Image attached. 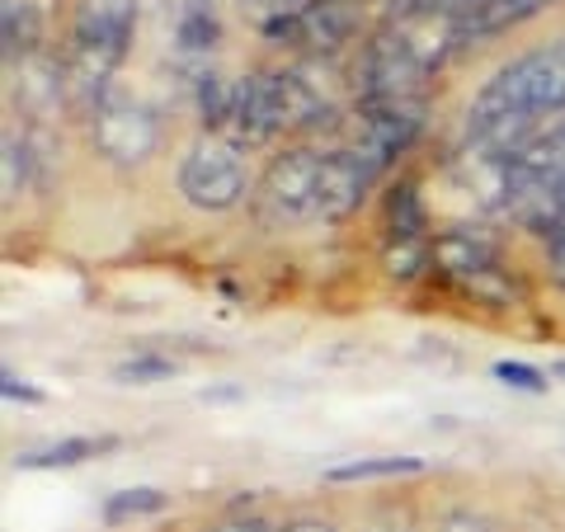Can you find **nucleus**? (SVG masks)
I'll return each mask as SVG.
<instances>
[{
    "label": "nucleus",
    "instance_id": "19",
    "mask_svg": "<svg viewBox=\"0 0 565 532\" xmlns=\"http://www.w3.org/2000/svg\"><path fill=\"white\" fill-rule=\"evenodd\" d=\"M255 14H259V24H269V20H282V14H292V10H302L307 0H245Z\"/></svg>",
    "mask_w": 565,
    "mask_h": 532
},
{
    "label": "nucleus",
    "instance_id": "14",
    "mask_svg": "<svg viewBox=\"0 0 565 532\" xmlns=\"http://www.w3.org/2000/svg\"><path fill=\"white\" fill-rule=\"evenodd\" d=\"M170 500L161 490H122V494H114L109 504H104V519L109 523H122V519H137V513H161Z\"/></svg>",
    "mask_w": 565,
    "mask_h": 532
},
{
    "label": "nucleus",
    "instance_id": "1",
    "mask_svg": "<svg viewBox=\"0 0 565 532\" xmlns=\"http://www.w3.org/2000/svg\"><path fill=\"white\" fill-rule=\"evenodd\" d=\"M565 114V39L504 62L467 104V141L500 161Z\"/></svg>",
    "mask_w": 565,
    "mask_h": 532
},
{
    "label": "nucleus",
    "instance_id": "20",
    "mask_svg": "<svg viewBox=\"0 0 565 532\" xmlns=\"http://www.w3.org/2000/svg\"><path fill=\"white\" fill-rule=\"evenodd\" d=\"M546 259H552V278L561 283V292H565V226H556V232L546 236Z\"/></svg>",
    "mask_w": 565,
    "mask_h": 532
},
{
    "label": "nucleus",
    "instance_id": "9",
    "mask_svg": "<svg viewBox=\"0 0 565 532\" xmlns=\"http://www.w3.org/2000/svg\"><path fill=\"white\" fill-rule=\"evenodd\" d=\"M217 47V10L212 0H180L174 6V57L193 71V85L207 81V57Z\"/></svg>",
    "mask_w": 565,
    "mask_h": 532
},
{
    "label": "nucleus",
    "instance_id": "12",
    "mask_svg": "<svg viewBox=\"0 0 565 532\" xmlns=\"http://www.w3.org/2000/svg\"><path fill=\"white\" fill-rule=\"evenodd\" d=\"M39 43H43V14L29 0H6V62L39 57Z\"/></svg>",
    "mask_w": 565,
    "mask_h": 532
},
{
    "label": "nucleus",
    "instance_id": "3",
    "mask_svg": "<svg viewBox=\"0 0 565 532\" xmlns=\"http://www.w3.org/2000/svg\"><path fill=\"white\" fill-rule=\"evenodd\" d=\"M141 0H76L62 47V85L76 109L90 114L114 91V71L132 47Z\"/></svg>",
    "mask_w": 565,
    "mask_h": 532
},
{
    "label": "nucleus",
    "instance_id": "13",
    "mask_svg": "<svg viewBox=\"0 0 565 532\" xmlns=\"http://www.w3.org/2000/svg\"><path fill=\"white\" fill-rule=\"evenodd\" d=\"M424 471L419 457H359V462H340L326 471V481H382V476H415Z\"/></svg>",
    "mask_w": 565,
    "mask_h": 532
},
{
    "label": "nucleus",
    "instance_id": "22",
    "mask_svg": "<svg viewBox=\"0 0 565 532\" xmlns=\"http://www.w3.org/2000/svg\"><path fill=\"white\" fill-rule=\"evenodd\" d=\"M278 532H334V528L321 523V519H292V523H282Z\"/></svg>",
    "mask_w": 565,
    "mask_h": 532
},
{
    "label": "nucleus",
    "instance_id": "6",
    "mask_svg": "<svg viewBox=\"0 0 565 532\" xmlns=\"http://www.w3.org/2000/svg\"><path fill=\"white\" fill-rule=\"evenodd\" d=\"M90 137L99 156H109L114 166H141L161 141V118H156L151 104L109 91L90 109Z\"/></svg>",
    "mask_w": 565,
    "mask_h": 532
},
{
    "label": "nucleus",
    "instance_id": "18",
    "mask_svg": "<svg viewBox=\"0 0 565 532\" xmlns=\"http://www.w3.org/2000/svg\"><path fill=\"white\" fill-rule=\"evenodd\" d=\"M438 532H500V528H494L490 519H481V513H471V509H457L438 523Z\"/></svg>",
    "mask_w": 565,
    "mask_h": 532
},
{
    "label": "nucleus",
    "instance_id": "2",
    "mask_svg": "<svg viewBox=\"0 0 565 532\" xmlns=\"http://www.w3.org/2000/svg\"><path fill=\"white\" fill-rule=\"evenodd\" d=\"M377 174L382 170L359 147H344V151L292 147L264 166L255 203L278 226L340 222L363 203V193L377 184Z\"/></svg>",
    "mask_w": 565,
    "mask_h": 532
},
{
    "label": "nucleus",
    "instance_id": "10",
    "mask_svg": "<svg viewBox=\"0 0 565 532\" xmlns=\"http://www.w3.org/2000/svg\"><path fill=\"white\" fill-rule=\"evenodd\" d=\"M556 0H471V6L457 14V39L476 43V39H494L504 29H519L523 20H533Z\"/></svg>",
    "mask_w": 565,
    "mask_h": 532
},
{
    "label": "nucleus",
    "instance_id": "17",
    "mask_svg": "<svg viewBox=\"0 0 565 532\" xmlns=\"http://www.w3.org/2000/svg\"><path fill=\"white\" fill-rule=\"evenodd\" d=\"M174 372V363H166V359H132V363H122L114 377H122V382H147V377H170Z\"/></svg>",
    "mask_w": 565,
    "mask_h": 532
},
{
    "label": "nucleus",
    "instance_id": "11",
    "mask_svg": "<svg viewBox=\"0 0 565 532\" xmlns=\"http://www.w3.org/2000/svg\"><path fill=\"white\" fill-rule=\"evenodd\" d=\"M118 448V438L109 434H81V438H62V443H47V448H33V453H20L14 462L29 467V471H47V467H76L85 462V457H99V453H109Z\"/></svg>",
    "mask_w": 565,
    "mask_h": 532
},
{
    "label": "nucleus",
    "instance_id": "8",
    "mask_svg": "<svg viewBox=\"0 0 565 532\" xmlns=\"http://www.w3.org/2000/svg\"><path fill=\"white\" fill-rule=\"evenodd\" d=\"M274 43L282 47H302V52H334L340 43H349L353 33V14L344 0H307L302 10L282 14V20L264 24Z\"/></svg>",
    "mask_w": 565,
    "mask_h": 532
},
{
    "label": "nucleus",
    "instance_id": "21",
    "mask_svg": "<svg viewBox=\"0 0 565 532\" xmlns=\"http://www.w3.org/2000/svg\"><path fill=\"white\" fill-rule=\"evenodd\" d=\"M217 532H278V528H264L259 519H226Z\"/></svg>",
    "mask_w": 565,
    "mask_h": 532
},
{
    "label": "nucleus",
    "instance_id": "15",
    "mask_svg": "<svg viewBox=\"0 0 565 532\" xmlns=\"http://www.w3.org/2000/svg\"><path fill=\"white\" fill-rule=\"evenodd\" d=\"M29 166H33V156H29V147L14 132H6V203H14L20 199V189H24V174H29Z\"/></svg>",
    "mask_w": 565,
    "mask_h": 532
},
{
    "label": "nucleus",
    "instance_id": "24",
    "mask_svg": "<svg viewBox=\"0 0 565 532\" xmlns=\"http://www.w3.org/2000/svg\"><path fill=\"white\" fill-rule=\"evenodd\" d=\"M552 372H556V377L565 382V359H561V363H552Z\"/></svg>",
    "mask_w": 565,
    "mask_h": 532
},
{
    "label": "nucleus",
    "instance_id": "4",
    "mask_svg": "<svg viewBox=\"0 0 565 532\" xmlns=\"http://www.w3.org/2000/svg\"><path fill=\"white\" fill-rule=\"evenodd\" d=\"M500 193H504V212L546 241L565 226V114L552 118L546 128L500 156Z\"/></svg>",
    "mask_w": 565,
    "mask_h": 532
},
{
    "label": "nucleus",
    "instance_id": "7",
    "mask_svg": "<svg viewBox=\"0 0 565 532\" xmlns=\"http://www.w3.org/2000/svg\"><path fill=\"white\" fill-rule=\"evenodd\" d=\"M434 264L444 269L457 288H467L481 301H509L514 297V278H509L500 251L476 236V232H448L434 241Z\"/></svg>",
    "mask_w": 565,
    "mask_h": 532
},
{
    "label": "nucleus",
    "instance_id": "16",
    "mask_svg": "<svg viewBox=\"0 0 565 532\" xmlns=\"http://www.w3.org/2000/svg\"><path fill=\"white\" fill-rule=\"evenodd\" d=\"M494 377L509 382V386H519V392H542L546 377L537 368H527V363H494Z\"/></svg>",
    "mask_w": 565,
    "mask_h": 532
},
{
    "label": "nucleus",
    "instance_id": "23",
    "mask_svg": "<svg viewBox=\"0 0 565 532\" xmlns=\"http://www.w3.org/2000/svg\"><path fill=\"white\" fill-rule=\"evenodd\" d=\"M419 6H434V10H444V14H452V20H457V14H462L471 0H419Z\"/></svg>",
    "mask_w": 565,
    "mask_h": 532
},
{
    "label": "nucleus",
    "instance_id": "5",
    "mask_svg": "<svg viewBox=\"0 0 565 532\" xmlns=\"http://www.w3.org/2000/svg\"><path fill=\"white\" fill-rule=\"evenodd\" d=\"M180 193L189 208L199 212H226L250 193V166H245V147L226 132H207L189 147L180 161Z\"/></svg>",
    "mask_w": 565,
    "mask_h": 532
}]
</instances>
